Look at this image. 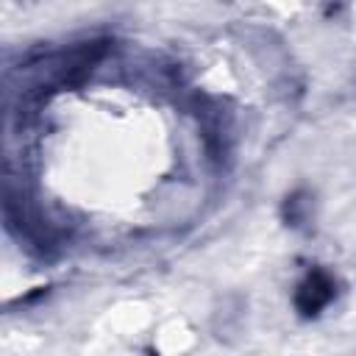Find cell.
I'll list each match as a JSON object with an SVG mask.
<instances>
[{
	"label": "cell",
	"instance_id": "cell-1",
	"mask_svg": "<svg viewBox=\"0 0 356 356\" xmlns=\"http://www.w3.org/2000/svg\"><path fill=\"white\" fill-rule=\"evenodd\" d=\"M328 298H331V281H328L323 273L312 275V278L300 286V295H298L303 312H314V309H320Z\"/></svg>",
	"mask_w": 356,
	"mask_h": 356
}]
</instances>
